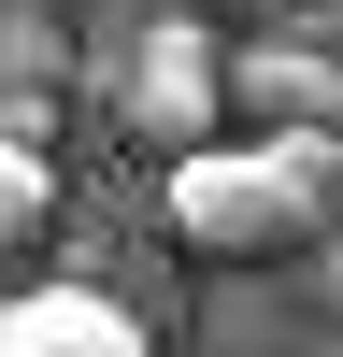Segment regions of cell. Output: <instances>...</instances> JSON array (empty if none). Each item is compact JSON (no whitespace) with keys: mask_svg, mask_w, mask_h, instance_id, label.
Segmentation results:
<instances>
[{"mask_svg":"<svg viewBox=\"0 0 343 357\" xmlns=\"http://www.w3.org/2000/svg\"><path fill=\"white\" fill-rule=\"evenodd\" d=\"M158 229H172L186 257H286V243H314L329 215H314V200L286 186V158L243 129V143H186V158H172Z\"/></svg>","mask_w":343,"mask_h":357,"instance_id":"1","label":"cell"},{"mask_svg":"<svg viewBox=\"0 0 343 357\" xmlns=\"http://www.w3.org/2000/svg\"><path fill=\"white\" fill-rule=\"evenodd\" d=\"M215 114H229L215 29H200V15H158V29H143V57H129V86H114V129L158 143V158H186V143H215Z\"/></svg>","mask_w":343,"mask_h":357,"instance_id":"2","label":"cell"},{"mask_svg":"<svg viewBox=\"0 0 343 357\" xmlns=\"http://www.w3.org/2000/svg\"><path fill=\"white\" fill-rule=\"evenodd\" d=\"M0 357H158L114 286H15L0 301Z\"/></svg>","mask_w":343,"mask_h":357,"instance_id":"3","label":"cell"},{"mask_svg":"<svg viewBox=\"0 0 343 357\" xmlns=\"http://www.w3.org/2000/svg\"><path fill=\"white\" fill-rule=\"evenodd\" d=\"M229 100H243V129H286V114H343V57L314 43V29H272V43L229 57Z\"/></svg>","mask_w":343,"mask_h":357,"instance_id":"4","label":"cell"},{"mask_svg":"<svg viewBox=\"0 0 343 357\" xmlns=\"http://www.w3.org/2000/svg\"><path fill=\"white\" fill-rule=\"evenodd\" d=\"M43 215H57V158H43L29 129H0V243H29Z\"/></svg>","mask_w":343,"mask_h":357,"instance_id":"5","label":"cell"},{"mask_svg":"<svg viewBox=\"0 0 343 357\" xmlns=\"http://www.w3.org/2000/svg\"><path fill=\"white\" fill-rule=\"evenodd\" d=\"M243 15H300V0H243Z\"/></svg>","mask_w":343,"mask_h":357,"instance_id":"6","label":"cell"}]
</instances>
